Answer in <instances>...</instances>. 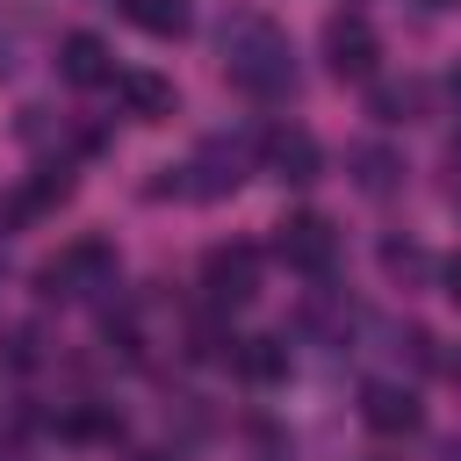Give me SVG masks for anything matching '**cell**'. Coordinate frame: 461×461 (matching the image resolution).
<instances>
[{
    "mask_svg": "<svg viewBox=\"0 0 461 461\" xmlns=\"http://www.w3.org/2000/svg\"><path fill=\"white\" fill-rule=\"evenodd\" d=\"M216 43H223V72H230L238 94H252V101H288L295 94V50L267 14H230Z\"/></svg>",
    "mask_w": 461,
    "mask_h": 461,
    "instance_id": "1",
    "label": "cell"
},
{
    "mask_svg": "<svg viewBox=\"0 0 461 461\" xmlns=\"http://www.w3.org/2000/svg\"><path fill=\"white\" fill-rule=\"evenodd\" d=\"M101 288H115V245L108 238H72L43 267V295H58V303H79V295H101Z\"/></svg>",
    "mask_w": 461,
    "mask_h": 461,
    "instance_id": "2",
    "label": "cell"
},
{
    "mask_svg": "<svg viewBox=\"0 0 461 461\" xmlns=\"http://www.w3.org/2000/svg\"><path fill=\"white\" fill-rule=\"evenodd\" d=\"M324 65H331L339 79H375V65H382L375 22H367V14H331V22H324Z\"/></svg>",
    "mask_w": 461,
    "mask_h": 461,
    "instance_id": "3",
    "label": "cell"
},
{
    "mask_svg": "<svg viewBox=\"0 0 461 461\" xmlns=\"http://www.w3.org/2000/svg\"><path fill=\"white\" fill-rule=\"evenodd\" d=\"M274 252H281V267H295V274H331V259H339V230H331V216L303 209V216L281 223Z\"/></svg>",
    "mask_w": 461,
    "mask_h": 461,
    "instance_id": "4",
    "label": "cell"
},
{
    "mask_svg": "<svg viewBox=\"0 0 461 461\" xmlns=\"http://www.w3.org/2000/svg\"><path fill=\"white\" fill-rule=\"evenodd\" d=\"M202 288H209V303H252V288H259V252L252 245H209L202 252Z\"/></svg>",
    "mask_w": 461,
    "mask_h": 461,
    "instance_id": "5",
    "label": "cell"
},
{
    "mask_svg": "<svg viewBox=\"0 0 461 461\" xmlns=\"http://www.w3.org/2000/svg\"><path fill=\"white\" fill-rule=\"evenodd\" d=\"M360 418H367V432H382V439H411V432L425 425V411H418V396H411L403 382H367V389H360Z\"/></svg>",
    "mask_w": 461,
    "mask_h": 461,
    "instance_id": "6",
    "label": "cell"
},
{
    "mask_svg": "<svg viewBox=\"0 0 461 461\" xmlns=\"http://www.w3.org/2000/svg\"><path fill=\"white\" fill-rule=\"evenodd\" d=\"M245 158H252V151H245L238 137H209V144L194 151V166H180V173H194V180H187V194H209V202H216V194H230V187L245 180Z\"/></svg>",
    "mask_w": 461,
    "mask_h": 461,
    "instance_id": "7",
    "label": "cell"
},
{
    "mask_svg": "<svg viewBox=\"0 0 461 461\" xmlns=\"http://www.w3.org/2000/svg\"><path fill=\"white\" fill-rule=\"evenodd\" d=\"M267 166H274V180H317V166H324V151H317V137L310 130H295V122H281V130H267Z\"/></svg>",
    "mask_w": 461,
    "mask_h": 461,
    "instance_id": "8",
    "label": "cell"
},
{
    "mask_svg": "<svg viewBox=\"0 0 461 461\" xmlns=\"http://www.w3.org/2000/svg\"><path fill=\"white\" fill-rule=\"evenodd\" d=\"M58 72H65L72 86H108V79H115V58H108V43H101L94 29H72V36L58 43Z\"/></svg>",
    "mask_w": 461,
    "mask_h": 461,
    "instance_id": "9",
    "label": "cell"
},
{
    "mask_svg": "<svg viewBox=\"0 0 461 461\" xmlns=\"http://www.w3.org/2000/svg\"><path fill=\"white\" fill-rule=\"evenodd\" d=\"M230 367H238L252 389H274V382L288 375V339H274V331H259V339H230Z\"/></svg>",
    "mask_w": 461,
    "mask_h": 461,
    "instance_id": "10",
    "label": "cell"
},
{
    "mask_svg": "<svg viewBox=\"0 0 461 461\" xmlns=\"http://www.w3.org/2000/svg\"><path fill=\"white\" fill-rule=\"evenodd\" d=\"M115 94H122V108H130L137 122H166V115L180 108L173 79H158V72H115Z\"/></svg>",
    "mask_w": 461,
    "mask_h": 461,
    "instance_id": "11",
    "label": "cell"
},
{
    "mask_svg": "<svg viewBox=\"0 0 461 461\" xmlns=\"http://www.w3.org/2000/svg\"><path fill=\"white\" fill-rule=\"evenodd\" d=\"M346 166H353L360 194H389V187L403 180V158H396L389 144H353V151H346Z\"/></svg>",
    "mask_w": 461,
    "mask_h": 461,
    "instance_id": "12",
    "label": "cell"
},
{
    "mask_svg": "<svg viewBox=\"0 0 461 461\" xmlns=\"http://www.w3.org/2000/svg\"><path fill=\"white\" fill-rule=\"evenodd\" d=\"M122 14L144 36H187V0H122Z\"/></svg>",
    "mask_w": 461,
    "mask_h": 461,
    "instance_id": "13",
    "label": "cell"
},
{
    "mask_svg": "<svg viewBox=\"0 0 461 461\" xmlns=\"http://www.w3.org/2000/svg\"><path fill=\"white\" fill-rule=\"evenodd\" d=\"M58 202H72V173H65V166H43V173L22 187L14 216H43V209H58Z\"/></svg>",
    "mask_w": 461,
    "mask_h": 461,
    "instance_id": "14",
    "label": "cell"
},
{
    "mask_svg": "<svg viewBox=\"0 0 461 461\" xmlns=\"http://www.w3.org/2000/svg\"><path fill=\"white\" fill-rule=\"evenodd\" d=\"M367 108H375L382 122H411V115L425 108V86H418V79H403V86H375V94H367Z\"/></svg>",
    "mask_w": 461,
    "mask_h": 461,
    "instance_id": "15",
    "label": "cell"
},
{
    "mask_svg": "<svg viewBox=\"0 0 461 461\" xmlns=\"http://www.w3.org/2000/svg\"><path fill=\"white\" fill-rule=\"evenodd\" d=\"M382 267H389V281H425V274H432V259H425L418 245H396V238L382 245Z\"/></svg>",
    "mask_w": 461,
    "mask_h": 461,
    "instance_id": "16",
    "label": "cell"
},
{
    "mask_svg": "<svg viewBox=\"0 0 461 461\" xmlns=\"http://www.w3.org/2000/svg\"><path fill=\"white\" fill-rule=\"evenodd\" d=\"M447 295H454V303H461V252H454V259H447Z\"/></svg>",
    "mask_w": 461,
    "mask_h": 461,
    "instance_id": "17",
    "label": "cell"
},
{
    "mask_svg": "<svg viewBox=\"0 0 461 461\" xmlns=\"http://www.w3.org/2000/svg\"><path fill=\"white\" fill-rule=\"evenodd\" d=\"M447 367H454V382H461V353H454V360H447Z\"/></svg>",
    "mask_w": 461,
    "mask_h": 461,
    "instance_id": "18",
    "label": "cell"
},
{
    "mask_svg": "<svg viewBox=\"0 0 461 461\" xmlns=\"http://www.w3.org/2000/svg\"><path fill=\"white\" fill-rule=\"evenodd\" d=\"M447 461H461V447H447Z\"/></svg>",
    "mask_w": 461,
    "mask_h": 461,
    "instance_id": "19",
    "label": "cell"
},
{
    "mask_svg": "<svg viewBox=\"0 0 461 461\" xmlns=\"http://www.w3.org/2000/svg\"><path fill=\"white\" fill-rule=\"evenodd\" d=\"M425 7H454V0H425Z\"/></svg>",
    "mask_w": 461,
    "mask_h": 461,
    "instance_id": "20",
    "label": "cell"
}]
</instances>
